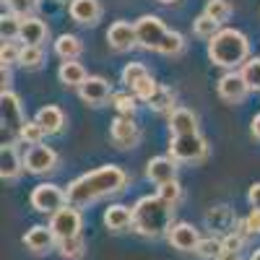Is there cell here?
<instances>
[{
	"label": "cell",
	"instance_id": "6da1fadb",
	"mask_svg": "<svg viewBox=\"0 0 260 260\" xmlns=\"http://www.w3.org/2000/svg\"><path fill=\"white\" fill-rule=\"evenodd\" d=\"M125 185H127L125 169L117 167V164H104L99 169H91V172H86V175H81L78 180H73L65 192H68L71 206L86 208V206L107 198V195L120 192Z\"/></svg>",
	"mask_w": 260,
	"mask_h": 260
},
{
	"label": "cell",
	"instance_id": "7a4b0ae2",
	"mask_svg": "<svg viewBox=\"0 0 260 260\" xmlns=\"http://www.w3.org/2000/svg\"><path fill=\"white\" fill-rule=\"evenodd\" d=\"M172 216H175V206L167 203L161 195H146L133 206V229L141 237H156L167 234L172 226Z\"/></svg>",
	"mask_w": 260,
	"mask_h": 260
},
{
	"label": "cell",
	"instance_id": "3957f363",
	"mask_svg": "<svg viewBox=\"0 0 260 260\" xmlns=\"http://www.w3.org/2000/svg\"><path fill=\"white\" fill-rule=\"evenodd\" d=\"M208 57L219 68H242L250 60V42L237 29H221L208 42Z\"/></svg>",
	"mask_w": 260,
	"mask_h": 260
},
{
	"label": "cell",
	"instance_id": "277c9868",
	"mask_svg": "<svg viewBox=\"0 0 260 260\" xmlns=\"http://www.w3.org/2000/svg\"><path fill=\"white\" fill-rule=\"evenodd\" d=\"M169 156L182 164H201L208 156V143L203 136L190 133V136H172L169 143Z\"/></svg>",
	"mask_w": 260,
	"mask_h": 260
},
{
	"label": "cell",
	"instance_id": "5b68a950",
	"mask_svg": "<svg viewBox=\"0 0 260 260\" xmlns=\"http://www.w3.org/2000/svg\"><path fill=\"white\" fill-rule=\"evenodd\" d=\"M29 201H31V208L39 213H55L62 206H68V192L52 182H42L31 190Z\"/></svg>",
	"mask_w": 260,
	"mask_h": 260
},
{
	"label": "cell",
	"instance_id": "8992f818",
	"mask_svg": "<svg viewBox=\"0 0 260 260\" xmlns=\"http://www.w3.org/2000/svg\"><path fill=\"white\" fill-rule=\"evenodd\" d=\"M167 31H169V29L161 24L159 16H141V18L136 21L138 47H143V50H156V52H159Z\"/></svg>",
	"mask_w": 260,
	"mask_h": 260
},
{
	"label": "cell",
	"instance_id": "52a82bcc",
	"mask_svg": "<svg viewBox=\"0 0 260 260\" xmlns=\"http://www.w3.org/2000/svg\"><path fill=\"white\" fill-rule=\"evenodd\" d=\"M24 169L29 172V175H47V172H55L57 169L55 148H50L45 143L29 146L26 154H24Z\"/></svg>",
	"mask_w": 260,
	"mask_h": 260
},
{
	"label": "cell",
	"instance_id": "ba28073f",
	"mask_svg": "<svg viewBox=\"0 0 260 260\" xmlns=\"http://www.w3.org/2000/svg\"><path fill=\"white\" fill-rule=\"evenodd\" d=\"M81 211L76 206H62L60 211L52 213V219H50V229L55 232L57 240H68V237H76L81 234Z\"/></svg>",
	"mask_w": 260,
	"mask_h": 260
},
{
	"label": "cell",
	"instance_id": "9c48e42d",
	"mask_svg": "<svg viewBox=\"0 0 260 260\" xmlns=\"http://www.w3.org/2000/svg\"><path fill=\"white\" fill-rule=\"evenodd\" d=\"M216 91H219V96L226 102V104H242L250 94V86L247 81L242 78L240 71H229L219 78V83H216Z\"/></svg>",
	"mask_w": 260,
	"mask_h": 260
},
{
	"label": "cell",
	"instance_id": "30bf717a",
	"mask_svg": "<svg viewBox=\"0 0 260 260\" xmlns=\"http://www.w3.org/2000/svg\"><path fill=\"white\" fill-rule=\"evenodd\" d=\"M201 240H203V237L198 234V229H195L192 224H187V221L172 224L169 232H167V242L175 250H180V252H195Z\"/></svg>",
	"mask_w": 260,
	"mask_h": 260
},
{
	"label": "cell",
	"instance_id": "8fae6325",
	"mask_svg": "<svg viewBox=\"0 0 260 260\" xmlns=\"http://www.w3.org/2000/svg\"><path fill=\"white\" fill-rule=\"evenodd\" d=\"M0 115H3V130H8L11 136L18 138V130L24 127V112H21V102L13 91L0 94Z\"/></svg>",
	"mask_w": 260,
	"mask_h": 260
},
{
	"label": "cell",
	"instance_id": "7c38bea8",
	"mask_svg": "<svg viewBox=\"0 0 260 260\" xmlns=\"http://www.w3.org/2000/svg\"><path fill=\"white\" fill-rule=\"evenodd\" d=\"M78 96L86 104H91V107H102L104 102L112 99V86H110V81L102 78V76H89L78 86Z\"/></svg>",
	"mask_w": 260,
	"mask_h": 260
},
{
	"label": "cell",
	"instance_id": "4fadbf2b",
	"mask_svg": "<svg viewBox=\"0 0 260 260\" xmlns=\"http://www.w3.org/2000/svg\"><path fill=\"white\" fill-rule=\"evenodd\" d=\"M110 138L117 148H136L138 141H141V130L138 125L133 122V117H127V115H120L112 127H110Z\"/></svg>",
	"mask_w": 260,
	"mask_h": 260
},
{
	"label": "cell",
	"instance_id": "5bb4252c",
	"mask_svg": "<svg viewBox=\"0 0 260 260\" xmlns=\"http://www.w3.org/2000/svg\"><path fill=\"white\" fill-rule=\"evenodd\" d=\"M107 42L115 52H127L138 45V34H136V24H127V21H115L107 31Z\"/></svg>",
	"mask_w": 260,
	"mask_h": 260
},
{
	"label": "cell",
	"instance_id": "9a60e30c",
	"mask_svg": "<svg viewBox=\"0 0 260 260\" xmlns=\"http://www.w3.org/2000/svg\"><path fill=\"white\" fill-rule=\"evenodd\" d=\"M68 13L81 26H96L102 18V3L99 0H71Z\"/></svg>",
	"mask_w": 260,
	"mask_h": 260
},
{
	"label": "cell",
	"instance_id": "2e32d148",
	"mask_svg": "<svg viewBox=\"0 0 260 260\" xmlns=\"http://www.w3.org/2000/svg\"><path fill=\"white\" fill-rule=\"evenodd\" d=\"M24 245H26L31 252H37V255H45V252H50V250L57 247V237H55V232H52L50 226L37 224V226H31V229L24 234Z\"/></svg>",
	"mask_w": 260,
	"mask_h": 260
},
{
	"label": "cell",
	"instance_id": "e0dca14e",
	"mask_svg": "<svg viewBox=\"0 0 260 260\" xmlns=\"http://www.w3.org/2000/svg\"><path fill=\"white\" fill-rule=\"evenodd\" d=\"M146 177L151 182H156V185L177 180V161L172 156H154L146 164Z\"/></svg>",
	"mask_w": 260,
	"mask_h": 260
},
{
	"label": "cell",
	"instance_id": "ac0fdd59",
	"mask_svg": "<svg viewBox=\"0 0 260 260\" xmlns=\"http://www.w3.org/2000/svg\"><path fill=\"white\" fill-rule=\"evenodd\" d=\"M169 133L172 136L198 133V117H195V112L192 110H185V107H177V110L169 115Z\"/></svg>",
	"mask_w": 260,
	"mask_h": 260
},
{
	"label": "cell",
	"instance_id": "d6986e66",
	"mask_svg": "<svg viewBox=\"0 0 260 260\" xmlns=\"http://www.w3.org/2000/svg\"><path fill=\"white\" fill-rule=\"evenodd\" d=\"M47 31H50V29H47L45 21L29 16V18L21 21V34H18V39L24 42V45H37V47H42V42L47 39Z\"/></svg>",
	"mask_w": 260,
	"mask_h": 260
},
{
	"label": "cell",
	"instance_id": "ffe728a7",
	"mask_svg": "<svg viewBox=\"0 0 260 260\" xmlns=\"http://www.w3.org/2000/svg\"><path fill=\"white\" fill-rule=\"evenodd\" d=\"M104 226L110 229V232H125L127 226H133V208H127V206H110L104 211Z\"/></svg>",
	"mask_w": 260,
	"mask_h": 260
},
{
	"label": "cell",
	"instance_id": "44dd1931",
	"mask_svg": "<svg viewBox=\"0 0 260 260\" xmlns=\"http://www.w3.org/2000/svg\"><path fill=\"white\" fill-rule=\"evenodd\" d=\"M24 169V156L16 154L13 143H3V151H0V175L3 180H16Z\"/></svg>",
	"mask_w": 260,
	"mask_h": 260
},
{
	"label": "cell",
	"instance_id": "7402d4cb",
	"mask_svg": "<svg viewBox=\"0 0 260 260\" xmlns=\"http://www.w3.org/2000/svg\"><path fill=\"white\" fill-rule=\"evenodd\" d=\"M34 120H37L42 127H45V133H47V136H57L60 130H62V125H65V115H62L60 107H55V104L42 107Z\"/></svg>",
	"mask_w": 260,
	"mask_h": 260
},
{
	"label": "cell",
	"instance_id": "603a6c76",
	"mask_svg": "<svg viewBox=\"0 0 260 260\" xmlns=\"http://www.w3.org/2000/svg\"><path fill=\"white\" fill-rule=\"evenodd\" d=\"M57 78H60V83H65V86H78L89 78V73H86V68L81 62H76V60H62L60 62V71H57Z\"/></svg>",
	"mask_w": 260,
	"mask_h": 260
},
{
	"label": "cell",
	"instance_id": "cb8c5ba5",
	"mask_svg": "<svg viewBox=\"0 0 260 260\" xmlns=\"http://www.w3.org/2000/svg\"><path fill=\"white\" fill-rule=\"evenodd\" d=\"M55 52L60 60H76L83 52V42L76 34H60L55 42Z\"/></svg>",
	"mask_w": 260,
	"mask_h": 260
},
{
	"label": "cell",
	"instance_id": "d4e9b609",
	"mask_svg": "<svg viewBox=\"0 0 260 260\" xmlns=\"http://www.w3.org/2000/svg\"><path fill=\"white\" fill-rule=\"evenodd\" d=\"M57 250L62 260H81L86 252V242L81 234H76V237H68V240H57Z\"/></svg>",
	"mask_w": 260,
	"mask_h": 260
},
{
	"label": "cell",
	"instance_id": "484cf974",
	"mask_svg": "<svg viewBox=\"0 0 260 260\" xmlns=\"http://www.w3.org/2000/svg\"><path fill=\"white\" fill-rule=\"evenodd\" d=\"M154 112H175L177 107H175V94H172V89H167V86H159V89L154 91V96H151L146 102Z\"/></svg>",
	"mask_w": 260,
	"mask_h": 260
},
{
	"label": "cell",
	"instance_id": "4316f807",
	"mask_svg": "<svg viewBox=\"0 0 260 260\" xmlns=\"http://www.w3.org/2000/svg\"><path fill=\"white\" fill-rule=\"evenodd\" d=\"M192 31H195V37H198V39H208L211 42L216 34L221 31V24H219V21H213L211 16L201 13L198 18L192 21Z\"/></svg>",
	"mask_w": 260,
	"mask_h": 260
},
{
	"label": "cell",
	"instance_id": "83f0119b",
	"mask_svg": "<svg viewBox=\"0 0 260 260\" xmlns=\"http://www.w3.org/2000/svg\"><path fill=\"white\" fill-rule=\"evenodd\" d=\"M45 62V50L37 47V45H24L21 47V57H18V65H24L26 71H37L42 68Z\"/></svg>",
	"mask_w": 260,
	"mask_h": 260
},
{
	"label": "cell",
	"instance_id": "f1b7e54d",
	"mask_svg": "<svg viewBox=\"0 0 260 260\" xmlns=\"http://www.w3.org/2000/svg\"><path fill=\"white\" fill-rule=\"evenodd\" d=\"M47 133H45V127H42L37 120H26L24 122V127L18 130V141H24L26 146H37V143H42V138H45Z\"/></svg>",
	"mask_w": 260,
	"mask_h": 260
},
{
	"label": "cell",
	"instance_id": "f546056e",
	"mask_svg": "<svg viewBox=\"0 0 260 260\" xmlns=\"http://www.w3.org/2000/svg\"><path fill=\"white\" fill-rule=\"evenodd\" d=\"M206 219L213 224V229H224V232H232L234 229V224H237V219L232 216V211L226 208V206H219V208H213Z\"/></svg>",
	"mask_w": 260,
	"mask_h": 260
},
{
	"label": "cell",
	"instance_id": "4dcf8cb0",
	"mask_svg": "<svg viewBox=\"0 0 260 260\" xmlns=\"http://www.w3.org/2000/svg\"><path fill=\"white\" fill-rule=\"evenodd\" d=\"M242 78L247 81L250 91H260V57H250L242 68H240Z\"/></svg>",
	"mask_w": 260,
	"mask_h": 260
},
{
	"label": "cell",
	"instance_id": "1f68e13d",
	"mask_svg": "<svg viewBox=\"0 0 260 260\" xmlns=\"http://www.w3.org/2000/svg\"><path fill=\"white\" fill-rule=\"evenodd\" d=\"M221 252H224V242L219 237H206V240L198 242V250H195V255H201L206 260H216Z\"/></svg>",
	"mask_w": 260,
	"mask_h": 260
},
{
	"label": "cell",
	"instance_id": "d6a6232c",
	"mask_svg": "<svg viewBox=\"0 0 260 260\" xmlns=\"http://www.w3.org/2000/svg\"><path fill=\"white\" fill-rule=\"evenodd\" d=\"M146 76H151V73L146 71L143 62H127L125 68H122V83L127 86V89H133V86H136L138 81H143Z\"/></svg>",
	"mask_w": 260,
	"mask_h": 260
},
{
	"label": "cell",
	"instance_id": "836d02e7",
	"mask_svg": "<svg viewBox=\"0 0 260 260\" xmlns=\"http://www.w3.org/2000/svg\"><path fill=\"white\" fill-rule=\"evenodd\" d=\"M182 50H185V39H182V34H180V31H167V37H164V42H161L159 52L167 55V57H175V55H180Z\"/></svg>",
	"mask_w": 260,
	"mask_h": 260
},
{
	"label": "cell",
	"instance_id": "e575fe53",
	"mask_svg": "<svg viewBox=\"0 0 260 260\" xmlns=\"http://www.w3.org/2000/svg\"><path fill=\"white\" fill-rule=\"evenodd\" d=\"M21 16H16V13H8V16H3V21H0V34H3V42H13V39H18V34H21Z\"/></svg>",
	"mask_w": 260,
	"mask_h": 260
},
{
	"label": "cell",
	"instance_id": "d590c367",
	"mask_svg": "<svg viewBox=\"0 0 260 260\" xmlns=\"http://www.w3.org/2000/svg\"><path fill=\"white\" fill-rule=\"evenodd\" d=\"M203 13L211 16L213 21H219V24H224V21H229V16H232V6H229V0H208Z\"/></svg>",
	"mask_w": 260,
	"mask_h": 260
},
{
	"label": "cell",
	"instance_id": "8d00e7d4",
	"mask_svg": "<svg viewBox=\"0 0 260 260\" xmlns=\"http://www.w3.org/2000/svg\"><path fill=\"white\" fill-rule=\"evenodd\" d=\"M159 195L167 201V203H172V206H177L180 201H182V185L177 182V180H172V182H164V185H159Z\"/></svg>",
	"mask_w": 260,
	"mask_h": 260
},
{
	"label": "cell",
	"instance_id": "74e56055",
	"mask_svg": "<svg viewBox=\"0 0 260 260\" xmlns=\"http://www.w3.org/2000/svg\"><path fill=\"white\" fill-rule=\"evenodd\" d=\"M112 102H115V107H117V112L120 115H127V117H133L136 115V102H138V96H130V94H112Z\"/></svg>",
	"mask_w": 260,
	"mask_h": 260
},
{
	"label": "cell",
	"instance_id": "f35d334b",
	"mask_svg": "<svg viewBox=\"0 0 260 260\" xmlns=\"http://www.w3.org/2000/svg\"><path fill=\"white\" fill-rule=\"evenodd\" d=\"M6 3H8V11H11V13H16V16H21V18H29V16L37 11L39 0H6Z\"/></svg>",
	"mask_w": 260,
	"mask_h": 260
},
{
	"label": "cell",
	"instance_id": "ab89813d",
	"mask_svg": "<svg viewBox=\"0 0 260 260\" xmlns=\"http://www.w3.org/2000/svg\"><path fill=\"white\" fill-rule=\"evenodd\" d=\"M159 89V83L151 78V76H146L143 81H138L136 86H133V96H138L141 102H148L151 96H154V91Z\"/></svg>",
	"mask_w": 260,
	"mask_h": 260
},
{
	"label": "cell",
	"instance_id": "60d3db41",
	"mask_svg": "<svg viewBox=\"0 0 260 260\" xmlns=\"http://www.w3.org/2000/svg\"><path fill=\"white\" fill-rule=\"evenodd\" d=\"M21 57V47H16V42H3V47H0V62L11 68L13 62H18Z\"/></svg>",
	"mask_w": 260,
	"mask_h": 260
},
{
	"label": "cell",
	"instance_id": "b9f144b4",
	"mask_svg": "<svg viewBox=\"0 0 260 260\" xmlns=\"http://www.w3.org/2000/svg\"><path fill=\"white\" fill-rule=\"evenodd\" d=\"M221 242H224V250H226V252H240L242 245H245V237H240L237 232H226V234L221 237Z\"/></svg>",
	"mask_w": 260,
	"mask_h": 260
},
{
	"label": "cell",
	"instance_id": "7bdbcfd3",
	"mask_svg": "<svg viewBox=\"0 0 260 260\" xmlns=\"http://www.w3.org/2000/svg\"><path fill=\"white\" fill-rule=\"evenodd\" d=\"M245 221H247V226H250L252 234H260V208H252Z\"/></svg>",
	"mask_w": 260,
	"mask_h": 260
},
{
	"label": "cell",
	"instance_id": "ee69618b",
	"mask_svg": "<svg viewBox=\"0 0 260 260\" xmlns=\"http://www.w3.org/2000/svg\"><path fill=\"white\" fill-rule=\"evenodd\" d=\"M247 201H250V206H252V208H260V182H255V185L250 187Z\"/></svg>",
	"mask_w": 260,
	"mask_h": 260
},
{
	"label": "cell",
	"instance_id": "f6af8a7d",
	"mask_svg": "<svg viewBox=\"0 0 260 260\" xmlns=\"http://www.w3.org/2000/svg\"><path fill=\"white\" fill-rule=\"evenodd\" d=\"M216 260H242V255H240V252H226V250H224Z\"/></svg>",
	"mask_w": 260,
	"mask_h": 260
},
{
	"label": "cell",
	"instance_id": "bcb514c9",
	"mask_svg": "<svg viewBox=\"0 0 260 260\" xmlns=\"http://www.w3.org/2000/svg\"><path fill=\"white\" fill-rule=\"evenodd\" d=\"M8 86H11V71L6 68V65H3V91H11Z\"/></svg>",
	"mask_w": 260,
	"mask_h": 260
},
{
	"label": "cell",
	"instance_id": "7dc6e473",
	"mask_svg": "<svg viewBox=\"0 0 260 260\" xmlns=\"http://www.w3.org/2000/svg\"><path fill=\"white\" fill-rule=\"evenodd\" d=\"M252 136H255V138H260V115H255V117H252Z\"/></svg>",
	"mask_w": 260,
	"mask_h": 260
},
{
	"label": "cell",
	"instance_id": "c3c4849f",
	"mask_svg": "<svg viewBox=\"0 0 260 260\" xmlns=\"http://www.w3.org/2000/svg\"><path fill=\"white\" fill-rule=\"evenodd\" d=\"M250 260H260V247H257V250L252 252V257H250Z\"/></svg>",
	"mask_w": 260,
	"mask_h": 260
},
{
	"label": "cell",
	"instance_id": "681fc988",
	"mask_svg": "<svg viewBox=\"0 0 260 260\" xmlns=\"http://www.w3.org/2000/svg\"><path fill=\"white\" fill-rule=\"evenodd\" d=\"M156 3H161V6H169V3H177V0H156Z\"/></svg>",
	"mask_w": 260,
	"mask_h": 260
},
{
	"label": "cell",
	"instance_id": "f907efd6",
	"mask_svg": "<svg viewBox=\"0 0 260 260\" xmlns=\"http://www.w3.org/2000/svg\"><path fill=\"white\" fill-rule=\"evenodd\" d=\"M57 3H68V0H57Z\"/></svg>",
	"mask_w": 260,
	"mask_h": 260
}]
</instances>
